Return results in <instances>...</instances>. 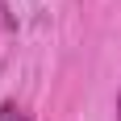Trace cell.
Returning <instances> with one entry per match:
<instances>
[{
    "label": "cell",
    "instance_id": "6da1fadb",
    "mask_svg": "<svg viewBox=\"0 0 121 121\" xmlns=\"http://www.w3.org/2000/svg\"><path fill=\"white\" fill-rule=\"evenodd\" d=\"M0 121H34V117H29V109L17 104V100H0Z\"/></svg>",
    "mask_w": 121,
    "mask_h": 121
},
{
    "label": "cell",
    "instance_id": "7a4b0ae2",
    "mask_svg": "<svg viewBox=\"0 0 121 121\" xmlns=\"http://www.w3.org/2000/svg\"><path fill=\"white\" fill-rule=\"evenodd\" d=\"M117 121H121V92H117Z\"/></svg>",
    "mask_w": 121,
    "mask_h": 121
}]
</instances>
